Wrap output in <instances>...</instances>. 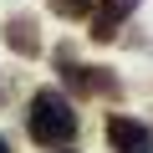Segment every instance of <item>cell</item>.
I'll use <instances>...</instances> for the list:
<instances>
[{
    "label": "cell",
    "instance_id": "obj_1",
    "mask_svg": "<svg viewBox=\"0 0 153 153\" xmlns=\"http://www.w3.org/2000/svg\"><path fill=\"white\" fill-rule=\"evenodd\" d=\"M26 128H31V138H36L41 148H66V143L76 138V112H71V102H66L61 92L41 87V92L31 97Z\"/></svg>",
    "mask_w": 153,
    "mask_h": 153
},
{
    "label": "cell",
    "instance_id": "obj_2",
    "mask_svg": "<svg viewBox=\"0 0 153 153\" xmlns=\"http://www.w3.org/2000/svg\"><path fill=\"white\" fill-rule=\"evenodd\" d=\"M61 76H66V87L82 92V97H117V76L107 66H76L66 51H61Z\"/></svg>",
    "mask_w": 153,
    "mask_h": 153
},
{
    "label": "cell",
    "instance_id": "obj_3",
    "mask_svg": "<svg viewBox=\"0 0 153 153\" xmlns=\"http://www.w3.org/2000/svg\"><path fill=\"white\" fill-rule=\"evenodd\" d=\"M107 148L112 153H153V128L138 117H107Z\"/></svg>",
    "mask_w": 153,
    "mask_h": 153
},
{
    "label": "cell",
    "instance_id": "obj_4",
    "mask_svg": "<svg viewBox=\"0 0 153 153\" xmlns=\"http://www.w3.org/2000/svg\"><path fill=\"white\" fill-rule=\"evenodd\" d=\"M133 10H138V0H92V10H87V21H92V41H112Z\"/></svg>",
    "mask_w": 153,
    "mask_h": 153
},
{
    "label": "cell",
    "instance_id": "obj_5",
    "mask_svg": "<svg viewBox=\"0 0 153 153\" xmlns=\"http://www.w3.org/2000/svg\"><path fill=\"white\" fill-rule=\"evenodd\" d=\"M5 46H10L16 56H41L36 21H31V16H10V21H5Z\"/></svg>",
    "mask_w": 153,
    "mask_h": 153
},
{
    "label": "cell",
    "instance_id": "obj_6",
    "mask_svg": "<svg viewBox=\"0 0 153 153\" xmlns=\"http://www.w3.org/2000/svg\"><path fill=\"white\" fill-rule=\"evenodd\" d=\"M51 10H56L61 21H82V16L92 10V0H51Z\"/></svg>",
    "mask_w": 153,
    "mask_h": 153
},
{
    "label": "cell",
    "instance_id": "obj_7",
    "mask_svg": "<svg viewBox=\"0 0 153 153\" xmlns=\"http://www.w3.org/2000/svg\"><path fill=\"white\" fill-rule=\"evenodd\" d=\"M0 153H10V143H5V138H0Z\"/></svg>",
    "mask_w": 153,
    "mask_h": 153
}]
</instances>
